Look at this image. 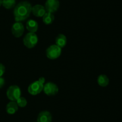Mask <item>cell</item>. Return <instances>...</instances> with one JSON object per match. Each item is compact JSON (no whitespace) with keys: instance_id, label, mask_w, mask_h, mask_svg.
<instances>
[{"instance_id":"obj_1","label":"cell","mask_w":122,"mask_h":122,"mask_svg":"<svg viewBox=\"0 0 122 122\" xmlns=\"http://www.w3.org/2000/svg\"><path fill=\"white\" fill-rule=\"evenodd\" d=\"M32 6L28 1H21L14 7L13 14L15 22L26 20L32 13Z\"/></svg>"},{"instance_id":"obj_2","label":"cell","mask_w":122,"mask_h":122,"mask_svg":"<svg viewBox=\"0 0 122 122\" xmlns=\"http://www.w3.org/2000/svg\"><path fill=\"white\" fill-rule=\"evenodd\" d=\"M23 42L26 47L28 49H32L38 44V36L35 33L29 32L25 36L23 39Z\"/></svg>"},{"instance_id":"obj_3","label":"cell","mask_w":122,"mask_h":122,"mask_svg":"<svg viewBox=\"0 0 122 122\" xmlns=\"http://www.w3.org/2000/svg\"><path fill=\"white\" fill-rule=\"evenodd\" d=\"M6 94L11 101H16L21 96V90L17 85H13L8 87Z\"/></svg>"},{"instance_id":"obj_4","label":"cell","mask_w":122,"mask_h":122,"mask_svg":"<svg viewBox=\"0 0 122 122\" xmlns=\"http://www.w3.org/2000/svg\"><path fill=\"white\" fill-rule=\"evenodd\" d=\"M61 54V49L56 44L50 45L47 48L46 50V57L50 59H56Z\"/></svg>"},{"instance_id":"obj_5","label":"cell","mask_w":122,"mask_h":122,"mask_svg":"<svg viewBox=\"0 0 122 122\" xmlns=\"http://www.w3.org/2000/svg\"><path fill=\"white\" fill-rule=\"evenodd\" d=\"M44 93L48 96H55L58 93V87L56 84L52 82H48L44 84L43 88Z\"/></svg>"},{"instance_id":"obj_6","label":"cell","mask_w":122,"mask_h":122,"mask_svg":"<svg viewBox=\"0 0 122 122\" xmlns=\"http://www.w3.org/2000/svg\"><path fill=\"white\" fill-rule=\"evenodd\" d=\"M43 88H44V84L38 80L31 83L29 86L27 90L30 94L35 96L39 94L43 90Z\"/></svg>"},{"instance_id":"obj_7","label":"cell","mask_w":122,"mask_h":122,"mask_svg":"<svg viewBox=\"0 0 122 122\" xmlns=\"http://www.w3.org/2000/svg\"><path fill=\"white\" fill-rule=\"evenodd\" d=\"M25 31V28L21 22H15L11 28L12 34L15 38H20L23 35Z\"/></svg>"},{"instance_id":"obj_8","label":"cell","mask_w":122,"mask_h":122,"mask_svg":"<svg viewBox=\"0 0 122 122\" xmlns=\"http://www.w3.org/2000/svg\"><path fill=\"white\" fill-rule=\"evenodd\" d=\"M60 7L58 0H46L45 4V8L46 12L54 13L58 10Z\"/></svg>"},{"instance_id":"obj_9","label":"cell","mask_w":122,"mask_h":122,"mask_svg":"<svg viewBox=\"0 0 122 122\" xmlns=\"http://www.w3.org/2000/svg\"><path fill=\"white\" fill-rule=\"evenodd\" d=\"M32 12L33 15L38 17H41L46 13V11L45 7L40 4H37L33 6L32 8Z\"/></svg>"},{"instance_id":"obj_10","label":"cell","mask_w":122,"mask_h":122,"mask_svg":"<svg viewBox=\"0 0 122 122\" xmlns=\"http://www.w3.org/2000/svg\"><path fill=\"white\" fill-rule=\"evenodd\" d=\"M52 122V115L49 111H41L38 114L37 118V122Z\"/></svg>"},{"instance_id":"obj_11","label":"cell","mask_w":122,"mask_h":122,"mask_svg":"<svg viewBox=\"0 0 122 122\" xmlns=\"http://www.w3.org/2000/svg\"><path fill=\"white\" fill-rule=\"evenodd\" d=\"M26 28L29 32L35 33L38 29V24L36 20L30 19L26 23Z\"/></svg>"},{"instance_id":"obj_12","label":"cell","mask_w":122,"mask_h":122,"mask_svg":"<svg viewBox=\"0 0 122 122\" xmlns=\"http://www.w3.org/2000/svg\"><path fill=\"white\" fill-rule=\"evenodd\" d=\"M19 109V106L15 101H11L6 106V111L8 114H14Z\"/></svg>"},{"instance_id":"obj_13","label":"cell","mask_w":122,"mask_h":122,"mask_svg":"<svg viewBox=\"0 0 122 122\" xmlns=\"http://www.w3.org/2000/svg\"><path fill=\"white\" fill-rule=\"evenodd\" d=\"M56 44L61 49L64 47L67 44V38L64 34L58 35L56 38Z\"/></svg>"},{"instance_id":"obj_14","label":"cell","mask_w":122,"mask_h":122,"mask_svg":"<svg viewBox=\"0 0 122 122\" xmlns=\"http://www.w3.org/2000/svg\"><path fill=\"white\" fill-rule=\"evenodd\" d=\"M97 83L99 86L101 87H106L109 84V78L104 74H101L98 77Z\"/></svg>"},{"instance_id":"obj_15","label":"cell","mask_w":122,"mask_h":122,"mask_svg":"<svg viewBox=\"0 0 122 122\" xmlns=\"http://www.w3.org/2000/svg\"><path fill=\"white\" fill-rule=\"evenodd\" d=\"M54 20V16L53 13H50V12H46V13L42 17L43 22L46 25L52 24Z\"/></svg>"},{"instance_id":"obj_16","label":"cell","mask_w":122,"mask_h":122,"mask_svg":"<svg viewBox=\"0 0 122 122\" xmlns=\"http://www.w3.org/2000/svg\"><path fill=\"white\" fill-rule=\"evenodd\" d=\"M2 5L6 9H11L15 7V0H2Z\"/></svg>"},{"instance_id":"obj_17","label":"cell","mask_w":122,"mask_h":122,"mask_svg":"<svg viewBox=\"0 0 122 122\" xmlns=\"http://www.w3.org/2000/svg\"><path fill=\"white\" fill-rule=\"evenodd\" d=\"M16 103L18 105V106H20V107H25V106L27 105V100L26 99V98H24V97L20 96L17 100H16Z\"/></svg>"},{"instance_id":"obj_18","label":"cell","mask_w":122,"mask_h":122,"mask_svg":"<svg viewBox=\"0 0 122 122\" xmlns=\"http://www.w3.org/2000/svg\"><path fill=\"white\" fill-rule=\"evenodd\" d=\"M5 70V68L4 65L2 63H0V77H2L4 74Z\"/></svg>"},{"instance_id":"obj_19","label":"cell","mask_w":122,"mask_h":122,"mask_svg":"<svg viewBox=\"0 0 122 122\" xmlns=\"http://www.w3.org/2000/svg\"><path fill=\"white\" fill-rule=\"evenodd\" d=\"M5 84V80L4 78H2V77H0V89L2 88Z\"/></svg>"},{"instance_id":"obj_20","label":"cell","mask_w":122,"mask_h":122,"mask_svg":"<svg viewBox=\"0 0 122 122\" xmlns=\"http://www.w3.org/2000/svg\"><path fill=\"white\" fill-rule=\"evenodd\" d=\"M38 81H39V82L41 83H42L43 84H44V83H45V78L43 77H42L39 78V80H38Z\"/></svg>"},{"instance_id":"obj_21","label":"cell","mask_w":122,"mask_h":122,"mask_svg":"<svg viewBox=\"0 0 122 122\" xmlns=\"http://www.w3.org/2000/svg\"><path fill=\"white\" fill-rule=\"evenodd\" d=\"M2 0H0V7L2 6Z\"/></svg>"}]
</instances>
